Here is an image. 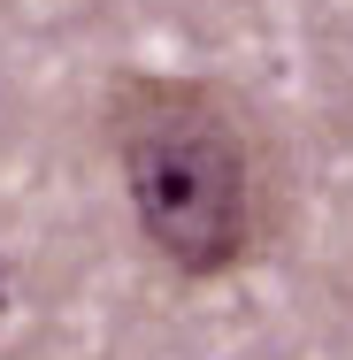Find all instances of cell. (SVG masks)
Wrapping results in <instances>:
<instances>
[{
    "label": "cell",
    "instance_id": "2",
    "mask_svg": "<svg viewBox=\"0 0 353 360\" xmlns=\"http://www.w3.org/2000/svg\"><path fill=\"white\" fill-rule=\"evenodd\" d=\"M0 299H8V291H0Z\"/></svg>",
    "mask_w": 353,
    "mask_h": 360
},
{
    "label": "cell",
    "instance_id": "1",
    "mask_svg": "<svg viewBox=\"0 0 353 360\" xmlns=\"http://www.w3.org/2000/svg\"><path fill=\"white\" fill-rule=\"evenodd\" d=\"M108 139L146 245L215 284L246 269L277 230V161L261 123L200 77H123L108 92Z\"/></svg>",
    "mask_w": 353,
    "mask_h": 360
}]
</instances>
